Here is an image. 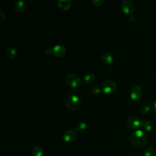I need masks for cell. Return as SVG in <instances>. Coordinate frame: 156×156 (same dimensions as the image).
<instances>
[{
  "instance_id": "obj_1",
  "label": "cell",
  "mask_w": 156,
  "mask_h": 156,
  "mask_svg": "<svg viewBox=\"0 0 156 156\" xmlns=\"http://www.w3.org/2000/svg\"><path fill=\"white\" fill-rule=\"evenodd\" d=\"M147 136L146 133L141 130H136L130 135V141L133 145L136 147H144L147 142Z\"/></svg>"
},
{
  "instance_id": "obj_2",
  "label": "cell",
  "mask_w": 156,
  "mask_h": 156,
  "mask_svg": "<svg viewBox=\"0 0 156 156\" xmlns=\"http://www.w3.org/2000/svg\"><path fill=\"white\" fill-rule=\"evenodd\" d=\"M65 104L68 110L71 111H76L81 107L82 101L79 96L76 94H71L66 98Z\"/></svg>"
},
{
  "instance_id": "obj_3",
  "label": "cell",
  "mask_w": 156,
  "mask_h": 156,
  "mask_svg": "<svg viewBox=\"0 0 156 156\" xmlns=\"http://www.w3.org/2000/svg\"><path fill=\"white\" fill-rule=\"evenodd\" d=\"M66 83L73 88H78L82 85V80L79 76L74 73L68 74L65 79Z\"/></svg>"
},
{
  "instance_id": "obj_4",
  "label": "cell",
  "mask_w": 156,
  "mask_h": 156,
  "mask_svg": "<svg viewBox=\"0 0 156 156\" xmlns=\"http://www.w3.org/2000/svg\"><path fill=\"white\" fill-rule=\"evenodd\" d=\"M117 85L113 80H105L102 85V90L105 94H111L115 91Z\"/></svg>"
},
{
  "instance_id": "obj_5",
  "label": "cell",
  "mask_w": 156,
  "mask_h": 156,
  "mask_svg": "<svg viewBox=\"0 0 156 156\" xmlns=\"http://www.w3.org/2000/svg\"><path fill=\"white\" fill-rule=\"evenodd\" d=\"M143 94V87L140 85H134L130 90V96L132 99L137 101L141 99Z\"/></svg>"
},
{
  "instance_id": "obj_6",
  "label": "cell",
  "mask_w": 156,
  "mask_h": 156,
  "mask_svg": "<svg viewBox=\"0 0 156 156\" xmlns=\"http://www.w3.org/2000/svg\"><path fill=\"white\" fill-rule=\"evenodd\" d=\"M62 138L66 143H73L76 140L77 138L76 131L73 129H68L64 132Z\"/></svg>"
},
{
  "instance_id": "obj_7",
  "label": "cell",
  "mask_w": 156,
  "mask_h": 156,
  "mask_svg": "<svg viewBox=\"0 0 156 156\" xmlns=\"http://www.w3.org/2000/svg\"><path fill=\"white\" fill-rule=\"evenodd\" d=\"M121 9L126 14H132L135 10L134 4L129 0H124L121 2Z\"/></svg>"
},
{
  "instance_id": "obj_8",
  "label": "cell",
  "mask_w": 156,
  "mask_h": 156,
  "mask_svg": "<svg viewBox=\"0 0 156 156\" xmlns=\"http://www.w3.org/2000/svg\"><path fill=\"white\" fill-rule=\"evenodd\" d=\"M52 55L56 57H62L66 53V48L62 44H57L52 48Z\"/></svg>"
},
{
  "instance_id": "obj_9",
  "label": "cell",
  "mask_w": 156,
  "mask_h": 156,
  "mask_svg": "<svg viewBox=\"0 0 156 156\" xmlns=\"http://www.w3.org/2000/svg\"><path fill=\"white\" fill-rule=\"evenodd\" d=\"M127 125L131 129H136L141 126V121L135 116H132L127 119Z\"/></svg>"
},
{
  "instance_id": "obj_10",
  "label": "cell",
  "mask_w": 156,
  "mask_h": 156,
  "mask_svg": "<svg viewBox=\"0 0 156 156\" xmlns=\"http://www.w3.org/2000/svg\"><path fill=\"white\" fill-rule=\"evenodd\" d=\"M101 60L105 65H110L113 61V56L108 52H104L101 55Z\"/></svg>"
},
{
  "instance_id": "obj_11",
  "label": "cell",
  "mask_w": 156,
  "mask_h": 156,
  "mask_svg": "<svg viewBox=\"0 0 156 156\" xmlns=\"http://www.w3.org/2000/svg\"><path fill=\"white\" fill-rule=\"evenodd\" d=\"M141 126L143 129H144V130L147 132H150L151 130H152L154 127V124L152 121L150 119H146L141 121Z\"/></svg>"
},
{
  "instance_id": "obj_12",
  "label": "cell",
  "mask_w": 156,
  "mask_h": 156,
  "mask_svg": "<svg viewBox=\"0 0 156 156\" xmlns=\"http://www.w3.org/2000/svg\"><path fill=\"white\" fill-rule=\"evenodd\" d=\"M57 5L60 9L67 10L71 5V1L70 0H58L57 1Z\"/></svg>"
},
{
  "instance_id": "obj_13",
  "label": "cell",
  "mask_w": 156,
  "mask_h": 156,
  "mask_svg": "<svg viewBox=\"0 0 156 156\" xmlns=\"http://www.w3.org/2000/svg\"><path fill=\"white\" fill-rule=\"evenodd\" d=\"M13 8L14 10L17 12H23L26 8V4L23 1H18L15 4Z\"/></svg>"
},
{
  "instance_id": "obj_14",
  "label": "cell",
  "mask_w": 156,
  "mask_h": 156,
  "mask_svg": "<svg viewBox=\"0 0 156 156\" xmlns=\"http://www.w3.org/2000/svg\"><path fill=\"white\" fill-rule=\"evenodd\" d=\"M17 51L13 47H8L5 50V54L9 58L12 59L16 55Z\"/></svg>"
},
{
  "instance_id": "obj_15",
  "label": "cell",
  "mask_w": 156,
  "mask_h": 156,
  "mask_svg": "<svg viewBox=\"0 0 156 156\" xmlns=\"http://www.w3.org/2000/svg\"><path fill=\"white\" fill-rule=\"evenodd\" d=\"M32 156H43L44 150L43 147L40 146H35L34 147L32 151Z\"/></svg>"
},
{
  "instance_id": "obj_16",
  "label": "cell",
  "mask_w": 156,
  "mask_h": 156,
  "mask_svg": "<svg viewBox=\"0 0 156 156\" xmlns=\"http://www.w3.org/2000/svg\"><path fill=\"white\" fill-rule=\"evenodd\" d=\"M96 79V75L93 73H89L85 75L83 79V82L85 83H91Z\"/></svg>"
},
{
  "instance_id": "obj_17",
  "label": "cell",
  "mask_w": 156,
  "mask_h": 156,
  "mask_svg": "<svg viewBox=\"0 0 156 156\" xmlns=\"http://www.w3.org/2000/svg\"><path fill=\"white\" fill-rule=\"evenodd\" d=\"M151 108V102H148L143 105L140 108V112L142 114H147Z\"/></svg>"
},
{
  "instance_id": "obj_18",
  "label": "cell",
  "mask_w": 156,
  "mask_h": 156,
  "mask_svg": "<svg viewBox=\"0 0 156 156\" xmlns=\"http://www.w3.org/2000/svg\"><path fill=\"white\" fill-rule=\"evenodd\" d=\"M143 153L144 156H154L155 154L154 147L151 146H149L144 149Z\"/></svg>"
},
{
  "instance_id": "obj_19",
  "label": "cell",
  "mask_w": 156,
  "mask_h": 156,
  "mask_svg": "<svg viewBox=\"0 0 156 156\" xmlns=\"http://www.w3.org/2000/svg\"><path fill=\"white\" fill-rule=\"evenodd\" d=\"M87 128V124L84 122H80L78 123L76 126V131L79 133L83 132Z\"/></svg>"
},
{
  "instance_id": "obj_20",
  "label": "cell",
  "mask_w": 156,
  "mask_h": 156,
  "mask_svg": "<svg viewBox=\"0 0 156 156\" xmlns=\"http://www.w3.org/2000/svg\"><path fill=\"white\" fill-rule=\"evenodd\" d=\"M101 92V89L100 87H98V86H94L93 87H92L90 89V93L92 95L96 96L98 95L99 94H100V93Z\"/></svg>"
},
{
  "instance_id": "obj_21",
  "label": "cell",
  "mask_w": 156,
  "mask_h": 156,
  "mask_svg": "<svg viewBox=\"0 0 156 156\" xmlns=\"http://www.w3.org/2000/svg\"><path fill=\"white\" fill-rule=\"evenodd\" d=\"M104 0H92L91 2L94 4L95 6H101L104 3Z\"/></svg>"
},
{
  "instance_id": "obj_22",
  "label": "cell",
  "mask_w": 156,
  "mask_h": 156,
  "mask_svg": "<svg viewBox=\"0 0 156 156\" xmlns=\"http://www.w3.org/2000/svg\"><path fill=\"white\" fill-rule=\"evenodd\" d=\"M5 19V14L4 13V12L0 10V23H2L4 21Z\"/></svg>"
},
{
  "instance_id": "obj_23",
  "label": "cell",
  "mask_w": 156,
  "mask_h": 156,
  "mask_svg": "<svg viewBox=\"0 0 156 156\" xmlns=\"http://www.w3.org/2000/svg\"><path fill=\"white\" fill-rule=\"evenodd\" d=\"M52 52H53V51H52V49L50 47H47L45 49V53L46 55H50L51 54H52Z\"/></svg>"
},
{
  "instance_id": "obj_24",
  "label": "cell",
  "mask_w": 156,
  "mask_h": 156,
  "mask_svg": "<svg viewBox=\"0 0 156 156\" xmlns=\"http://www.w3.org/2000/svg\"><path fill=\"white\" fill-rule=\"evenodd\" d=\"M151 108L155 113H156V101L151 102Z\"/></svg>"
},
{
  "instance_id": "obj_25",
  "label": "cell",
  "mask_w": 156,
  "mask_h": 156,
  "mask_svg": "<svg viewBox=\"0 0 156 156\" xmlns=\"http://www.w3.org/2000/svg\"><path fill=\"white\" fill-rule=\"evenodd\" d=\"M134 156H141V155H134Z\"/></svg>"
},
{
  "instance_id": "obj_26",
  "label": "cell",
  "mask_w": 156,
  "mask_h": 156,
  "mask_svg": "<svg viewBox=\"0 0 156 156\" xmlns=\"http://www.w3.org/2000/svg\"><path fill=\"white\" fill-rule=\"evenodd\" d=\"M155 156H156V154H155Z\"/></svg>"
}]
</instances>
